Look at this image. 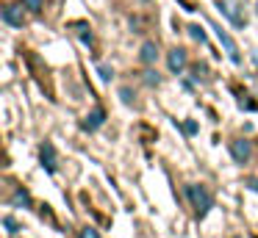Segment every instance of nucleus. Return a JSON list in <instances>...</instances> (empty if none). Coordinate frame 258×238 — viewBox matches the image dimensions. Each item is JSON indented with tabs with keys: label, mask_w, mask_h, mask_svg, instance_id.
Listing matches in <instances>:
<instances>
[{
	"label": "nucleus",
	"mask_w": 258,
	"mask_h": 238,
	"mask_svg": "<svg viewBox=\"0 0 258 238\" xmlns=\"http://www.w3.org/2000/svg\"><path fill=\"white\" fill-rule=\"evenodd\" d=\"M186 197H189V202H191V208H195L197 216H206L208 208H211V202H214L211 191H208L206 186H197V183L186 186Z\"/></svg>",
	"instance_id": "nucleus-1"
},
{
	"label": "nucleus",
	"mask_w": 258,
	"mask_h": 238,
	"mask_svg": "<svg viewBox=\"0 0 258 238\" xmlns=\"http://www.w3.org/2000/svg\"><path fill=\"white\" fill-rule=\"evenodd\" d=\"M214 31H217V39H219V44H222V47L228 50L230 61H233V64H241V55H239V47H236V42H233V39H230V33L225 31L222 25H214Z\"/></svg>",
	"instance_id": "nucleus-2"
},
{
	"label": "nucleus",
	"mask_w": 258,
	"mask_h": 238,
	"mask_svg": "<svg viewBox=\"0 0 258 238\" xmlns=\"http://www.w3.org/2000/svg\"><path fill=\"white\" fill-rule=\"evenodd\" d=\"M167 66H169V72L180 75V72H183V66H186V50H183V47L169 50V55H167Z\"/></svg>",
	"instance_id": "nucleus-3"
},
{
	"label": "nucleus",
	"mask_w": 258,
	"mask_h": 238,
	"mask_svg": "<svg viewBox=\"0 0 258 238\" xmlns=\"http://www.w3.org/2000/svg\"><path fill=\"white\" fill-rule=\"evenodd\" d=\"M230 155H233L236 164H247L250 161V141H244V138L230 141Z\"/></svg>",
	"instance_id": "nucleus-4"
},
{
	"label": "nucleus",
	"mask_w": 258,
	"mask_h": 238,
	"mask_svg": "<svg viewBox=\"0 0 258 238\" xmlns=\"http://www.w3.org/2000/svg\"><path fill=\"white\" fill-rule=\"evenodd\" d=\"M103 122H106V111H103L100 105H95V111H92V114L86 116L84 122H81V127H84V130H89V133H92V130H97V127H100Z\"/></svg>",
	"instance_id": "nucleus-5"
},
{
	"label": "nucleus",
	"mask_w": 258,
	"mask_h": 238,
	"mask_svg": "<svg viewBox=\"0 0 258 238\" xmlns=\"http://www.w3.org/2000/svg\"><path fill=\"white\" fill-rule=\"evenodd\" d=\"M39 155H42V166H45L47 172H56V149H53V144H50V141L42 144Z\"/></svg>",
	"instance_id": "nucleus-6"
},
{
	"label": "nucleus",
	"mask_w": 258,
	"mask_h": 238,
	"mask_svg": "<svg viewBox=\"0 0 258 238\" xmlns=\"http://www.w3.org/2000/svg\"><path fill=\"white\" fill-rule=\"evenodd\" d=\"M3 22H9V25L14 28H23V9H17V6H6L3 9Z\"/></svg>",
	"instance_id": "nucleus-7"
},
{
	"label": "nucleus",
	"mask_w": 258,
	"mask_h": 238,
	"mask_svg": "<svg viewBox=\"0 0 258 238\" xmlns=\"http://www.w3.org/2000/svg\"><path fill=\"white\" fill-rule=\"evenodd\" d=\"M139 58L145 61V64H156V58H158V47H156V42H145V44H142Z\"/></svg>",
	"instance_id": "nucleus-8"
},
{
	"label": "nucleus",
	"mask_w": 258,
	"mask_h": 238,
	"mask_svg": "<svg viewBox=\"0 0 258 238\" xmlns=\"http://www.w3.org/2000/svg\"><path fill=\"white\" fill-rule=\"evenodd\" d=\"M12 202L14 205H31V194L25 191V188H17V191H14V197H12Z\"/></svg>",
	"instance_id": "nucleus-9"
},
{
	"label": "nucleus",
	"mask_w": 258,
	"mask_h": 238,
	"mask_svg": "<svg viewBox=\"0 0 258 238\" xmlns=\"http://www.w3.org/2000/svg\"><path fill=\"white\" fill-rule=\"evenodd\" d=\"M189 36L195 39V42H206V31H203L200 25H189Z\"/></svg>",
	"instance_id": "nucleus-10"
},
{
	"label": "nucleus",
	"mask_w": 258,
	"mask_h": 238,
	"mask_svg": "<svg viewBox=\"0 0 258 238\" xmlns=\"http://www.w3.org/2000/svg\"><path fill=\"white\" fill-rule=\"evenodd\" d=\"M23 6H25V9H31L34 14H39V11H42V0H23Z\"/></svg>",
	"instance_id": "nucleus-11"
},
{
	"label": "nucleus",
	"mask_w": 258,
	"mask_h": 238,
	"mask_svg": "<svg viewBox=\"0 0 258 238\" xmlns=\"http://www.w3.org/2000/svg\"><path fill=\"white\" fill-rule=\"evenodd\" d=\"M3 227H6V230L12 232V235H14V232H17V230H20V224H17V221L12 219V216H6V219H3Z\"/></svg>",
	"instance_id": "nucleus-12"
},
{
	"label": "nucleus",
	"mask_w": 258,
	"mask_h": 238,
	"mask_svg": "<svg viewBox=\"0 0 258 238\" xmlns=\"http://www.w3.org/2000/svg\"><path fill=\"white\" fill-rule=\"evenodd\" d=\"M81 238H100V232H97L95 227H84V230H81Z\"/></svg>",
	"instance_id": "nucleus-13"
},
{
	"label": "nucleus",
	"mask_w": 258,
	"mask_h": 238,
	"mask_svg": "<svg viewBox=\"0 0 258 238\" xmlns=\"http://www.w3.org/2000/svg\"><path fill=\"white\" fill-rule=\"evenodd\" d=\"M183 130L189 133V136H195V133H197V122H195V119H186V122H183Z\"/></svg>",
	"instance_id": "nucleus-14"
},
{
	"label": "nucleus",
	"mask_w": 258,
	"mask_h": 238,
	"mask_svg": "<svg viewBox=\"0 0 258 238\" xmlns=\"http://www.w3.org/2000/svg\"><path fill=\"white\" fill-rule=\"evenodd\" d=\"M145 83H150V86H158V75H156V72H145Z\"/></svg>",
	"instance_id": "nucleus-15"
},
{
	"label": "nucleus",
	"mask_w": 258,
	"mask_h": 238,
	"mask_svg": "<svg viewBox=\"0 0 258 238\" xmlns=\"http://www.w3.org/2000/svg\"><path fill=\"white\" fill-rule=\"evenodd\" d=\"M111 75H114V72L108 69V66H100V77H103V81H108V77H111Z\"/></svg>",
	"instance_id": "nucleus-16"
},
{
	"label": "nucleus",
	"mask_w": 258,
	"mask_h": 238,
	"mask_svg": "<svg viewBox=\"0 0 258 238\" xmlns=\"http://www.w3.org/2000/svg\"><path fill=\"white\" fill-rule=\"evenodd\" d=\"M81 42H84V44H92V33H86V28L81 31Z\"/></svg>",
	"instance_id": "nucleus-17"
},
{
	"label": "nucleus",
	"mask_w": 258,
	"mask_h": 238,
	"mask_svg": "<svg viewBox=\"0 0 258 238\" xmlns=\"http://www.w3.org/2000/svg\"><path fill=\"white\" fill-rule=\"evenodd\" d=\"M119 94H122V100H125V103H131V89H122Z\"/></svg>",
	"instance_id": "nucleus-18"
},
{
	"label": "nucleus",
	"mask_w": 258,
	"mask_h": 238,
	"mask_svg": "<svg viewBox=\"0 0 258 238\" xmlns=\"http://www.w3.org/2000/svg\"><path fill=\"white\" fill-rule=\"evenodd\" d=\"M250 186H252V188H255V191H258V180H252V183H250Z\"/></svg>",
	"instance_id": "nucleus-19"
},
{
	"label": "nucleus",
	"mask_w": 258,
	"mask_h": 238,
	"mask_svg": "<svg viewBox=\"0 0 258 238\" xmlns=\"http://www.w3.org/2000/svg\"><path fill=\"white\" fill-rule=\"evenodd\" d=\"M233 238H244V235H233Z\"/></svg>",
	"instance_id": "nucleus-20"
}]
</instances>
